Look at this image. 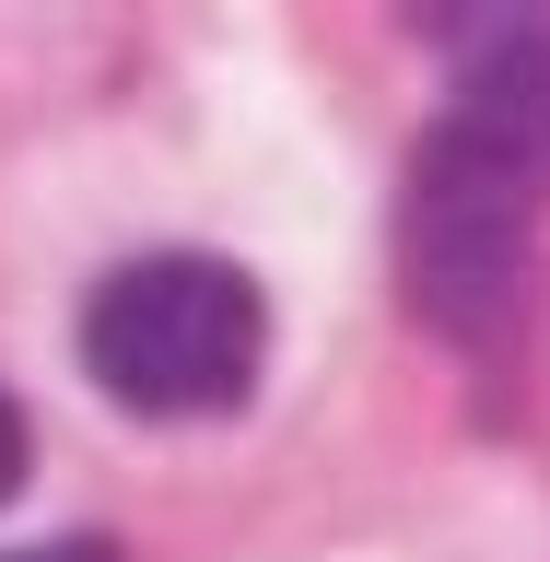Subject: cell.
<instances>
[{"label":"cell","mask_w":550,"mask_h":562,"mask_svg":"<svg viewBox=\"0 0 550 562\" xmlns=\"http://www.w3.org/2000/svg\"><path fill=\"white\" fill-rule=\"evenodd\" d=\"M12 492H24V411L0 398V504H12Z\"/></svg>","instance_id":"3957f363"},{"label":"cell","mask_w":550,"mask_h":562,"mask_svg":"<svg viewBox=\"0 0 550 562\" xmlns=\"http://www.w3.org/2000/svg\"><path fill=\"white\" fill-rule=\"evenodd\" d=\"M0 562H117L105 539H47V551H0Z\"/></svg>","instance_id":"277c9868"},{"label":"cell","mask_w":550,"mask_h":562,"mask_svg":"<svg viewBox=\"0 0 550 562\" xmlns=\"http://www.w3.org/2000/svg\"><path fill=\"white\" fill-rule=\"evenodd\" d=\"M422 35L469 47V94L411 153L399 246H411V305L481 351L516 328L550 200V12H434Z\"/></svg>","instance_id":"6da1fadb"},{"label":"cell","mask_w":550,"mask_h":562,"mask_svg":"<svg viewBox=\"0 0 550 562\" xmlns=\"http://www.w3.org/2000/svg\"><path fill=\"white\" fill-rule=\"evenodd\" d=\"M258 351H270V305L235 258H200V246H153L130 270L94 281L82 305V363H94L105 398H130L153 422H200L235 411L258 386Z\"/></svg>","instance_id":"7a4b0ae2"}]
</instances>
